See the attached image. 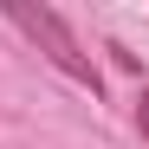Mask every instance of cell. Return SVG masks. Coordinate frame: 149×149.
Segmentation results:
<instances>
[{
    "mask_svg": "<svg viewBox=\"0 0 149 149\" xmlns=\"http://www.w3.org/2000/svg\"><path fill=\"white\" fill-rule=\"evenodd\" d=\"M7 19H13L19 33H33V39H39V52L52 58L65 78H78V84H91V91H97V65L84 58L78 33L65 26V13H52V7H33V0H7Z\"/></svg>",
    "mask_w": 149,
    "mask_h": 149,
    "instance_id": "cell-1",
    "label": "cell"
},
{
    "mask_svg": "<svg viewBox=\"0 0 149 149\" xmlns=\"http://www.w3.org/2000/svg\"><path fill=\"white\" fill-rule=\"evenodd\" d=\"M136 130H143V143H149V91L136 97Z\"/></svg>",
    "mask_w": 149,
    "mask_h": 149,
    "instance_id": "cell-2",
    "label": "cell"
}]
</instances>
